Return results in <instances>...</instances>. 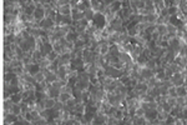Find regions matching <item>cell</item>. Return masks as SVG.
I'll return each mask as SVG.
<instances>
[{
  "label": "cell",
  "instance_id": "1",
  "mask_svg": "<svg viewBox=\"0 0 187 125\" xmlns=\"http://www.w3.org/2000/svg\"><path fill=\"white\" fill-rule=\"evenodd\" d=\"M72 21H74V20H72L71 14L63 15V14L57 13V15L55 18V24H56V25H71Z\"/></svg>",
  "mask_w": 187,
  "mask_h": 125
},
{
  "label": "cell",
  "instance_id": "2",
  "mask_svg": "<svg viewBox=\"0 0 187 125\" xmlns=\"http://www.w3.org/2000/svg\"><path fill=\"white\" fill-rule=\"evenodd\" d=\"M91 24H94V25L98 28V29H104V28L106 26L105 15H102V14H100V13H95Z\"/></svg>",
  "mask_w": 187,
  "mask_h": 125
},
{
  "label": "cell",
  "instance_id": "3",
  "mask_svg": "<svg viewBox=\"0 0 187 125\" xmlns=\"http://www.w3.org/2000/svg\"><path fill=\"white\" fill-rule=\"evenodd\" d=\"M170 79L175 86H180V85L185 84V74L183 73H175Z\"/></svg>",
  "mask_w": 187,
  "mask_h": 125
},
{
  "label": "cell",
  "instance_id": "4",
  "mask_svg": "<svg viewBox=\"0 0 187 125\" xmlns=\"http://www.w3.org/2000/svg\"><path fill=\"white\" fill-rule=\"evenodd\" d=\"M55 26H56L55 20L49 19V18H45V19H43L39 24V28L44 29V30H47V29H51V28H55Z\"/></svg>",
  "mask_w": 187,
  "mask_h": 125
},
{
  "label": "cell",
  "instance_id": "5",
  "mask_svg": "<svg viewBox=\"0 0 187 125\" xmlns=\"http://www.w3.org/2000/svg\"><path fill=\"white\" fill-rule=\"evenodd\" d=\"M143 49H145V48H143L142 45L136 44V45H135V48H134V50H132V51H131V54H130V56H131L132 60L136 61V59H137V58L140 56V55L142 54V53H143Z\"/></svg>",
  "mask_w": 187,
  "mask_h": 125
},
{
  "label": "cell",
  "instance_id": "6",
  "mask_svg": "<svg viewBox=\"0 0 187 125\" xmlns=\"http://www.w3.org/2000/svg\"><path fill=\"white\" fill-rule=\"evenodd\" d=\"M138 71H140V75L142 76L145 80H147L150 78H152V76H155V73H154L151 69H148L147 67H141Z\"/></svg>",
  "mask_w": 187,
  "mask_h": 125
},
{
  "label": "cell",
  "instance_id": "7",
  "mask_svg": "<svg viewBox=\"0 0 187 125\" xmlns=\"http://www.w3.org/2000/svg\"><path fill=\"white\" fill-rule=\"evenodd\" d=\"M90 85H91L90 80H81V79H77L76 84H75L74 86L77 88V89H80V90H82V91H85V90H89Z\"/></svg>",
  "mask_w": 187,
  "mask_h": 125
},
{
  "label": "cell",
  "instance_id": "8",
  "mask_svg": "<svg viewBox=\"0 0 187 125\" xmlns=\"http://www.w3.org/2000/svg\"><path fill=\"white\" fill-rule=\"evenodd\" d=\"M17 115H15L14 113H4V124H15L16 123Z\"/></svg>",
  "mask_w": 187,
  "mask_h": 125
},
{
  "label": "cell",
  "instance_id": "9",
  "mask_svg": "<svg viewBox=\"0 0 187 125\" xmlns=\"http://www.w3.org/2000/svg\"><path fill=\"white\" fill-rule=\"evenodd\" d=\"M71 16H72V20H74V21H76V20H81V19H85L84 11L77 10L76 8H72V10H71Z\"/></svg>",
  "mask_w": 187,
  "mask_h": 125
},
{
  "label": "cell",
  "instance_id": "10",
  "mask_svg": "<svg viewBox=\"0 0 187 125\" xmlns=\"http://www.w3.org/2000/svg\"><path fill=\"white\" fill-rule=\"evenodd\" d=\"M34 16H35V19L38 21H41L43 19H45V9L43 7L36 8V10L34 11Z\"/></svg>",
  "mask_w": 187,
  "mask_h": 125
},
{
  "label": "cell",
  "instance_id": "11",
  "mask_svg": "<svg viewBox=\"0 0 187 125\" xmlns=\"http://www.w3.org/2000/svg\"><path fill=\"white\" fill-rule=\"evenodd\" d=\"M145 118L148 120V125H150V120H154V119L157 118V110L156 109H148L145 111Z\"/></svg>",
  "mask_w": 187,
  "mask_h": 125
},
{
  "label": "cell",
  "instance_id": "12",
  "mask_svg": "<svg viewBox=\"0 0 187 125\" xmlns=\"http://www.w3.org/2000/svg\"><path fill=\"white\" fill-rule=\"evenodd\" d=\"M46 93H47V95L49 96H51V98H59V95H60V90L59 89H56V88H54L51 84L49 85V88H47V90H46Z\"/></svg>",
  "mask_w": 187,
  "mask_h": 125
},
{
  "label": "cell",
  "instance_id": "13",
  "mask_svg": "<svg viewBox=\"0 0 187 125\" xmlns=\"http://www.w3.org/2000/svg\"><path fill=\"white\" fill-rule=\"evenodd\" d=\"M71 10H72L71 5L70 4H66V5H61V7H59L57 13L63 14V15H69V14H71Z\"/></svg>",
  "mask_w": 187,
  "mask_h": 125
},
{
  "label": "cell",
  "instance_id": "14",
  "mask_svg": "<svg viewBox=\"0 0 187 125\" xmlns=\"http://www.w3.org/2000/svg\"><path fill=\"white\" fill-rule=\"evenodd\" d=\"M108 9H110V11H112V13H115V14H117V11H120L122 9V4L119 1V0H115L110 7H108Z\"/></svg>",
  "mask_w": 187,
  "mask_h": 125
},
{
  "label": "cell",
  "instance_id": "15",
  "mask_svg": "<svg viewBox=\"0 0 187 125\" xmlns=\"http://www.w3.org/2000/svg\"><path fill=\"white\" fill-rule=\"evenodd\" d=\"M13 105H14V102H13V100H11L10 98L4 99V102H3L4 113H9V111H11V108H13Z\"/></svg>",
  "mask_w": 187,
  "mask_h": 125
},
{
  "label": "cell",
  "instance_id": "16",
  "mask_svg": "<svg viewBox=\"0 0 187 125\" xmlns=\"http://www.w3.org/2000/svg\"><path fill=\"white\" fill-rule=\"evenodd\" d=\"M175 61H176L178 65H181L183 69L187 67V56H183V55H181V54H178L177 56H176V59H175Z\"/></svg>",
  "mask_w": 187,
  "mask_h": 125
},
{
  "label": "cell",
  "instance_id": "17",
  "mask_svg": "<svg viewBox=\"0 0 187 125\" xmlns=\"http://www.w3.org/2000/svg\"><path fill=\"white\" fill-rule=\"evenodd\" d=\"M44 103H45V108L46 109H52L54 106H55V103H56V98H46L44 99Z\"/></svg>",
  "mask_w": 187,
  "mask_h": 125
},
{
  "label": "cell",
  "instance_id": "18",
  "mask_svg": "<svg viewBox=\"0 0 187 125\" xmlns=\"http://www.w3.org/2000/svg\"><path fill=\"white\" fill-rule=\"evenodd\" d=\"M119 53H120V48L117 44H111L110 45V49H108V54L111 56H119Z\"/></svg>",
  "mask_w": 187,
  "mask_h": 125
},
{
  "label": "cell",
  "instance_id": "19",
  "mask_svg": "<svg viewBox=\"0 0 187 125\" xmlns=\"http://www.w3.org/2000/svg\"><path fill=\"white\" fill-rule=\"evenodd\" d=\"M168 67L171 68V70L173 71V74L175 73H182V71L185 70L182 67H181V65H178L176 61H173V63H171V64H168Z\"/></svg>",
  "mask_w": 187,
  "mask_h": 125
},
{
  "label": "cell",
  "instance_id": "20",
  "mask_svg": "<svg viewBox=\"0 0 187 125\" xmlns=\"http://www.w3.org/2000/svg\"><path fill=\"white\" fill-rule=\"evenodd\" d=\"M166 25H167V33L171 34L172 37H177V30H178L177 26H176V25H172L171 23L166 24Z\"/></svg>",
  "mask_w": 187,
  "mask_h": 125
},
{
  "label": "cell",
  "instance_id": "21",
  "mask_svg": "<svg viewBox=\"0 0 187 125\" xmlns=\"http://www.w3.org/2000/svg\"><path fill=\"white\" fill-rule=\"evenodd\" d=\"M33 125H46L47 124V120L45 118H43L41 115H39L38 118H34V120L31 121Z\"/></svg>",
  "mask_w": 187,
  "mask_h": 125
},
{
  "label": "cell",
  "instance_id": "22",
  "mask_svg": "<svg viewBox=\"0 0 187 125\" xmlns=\"http://www.w3.org/2000/svg\"><path fill=\"white\" fill-rule=\"evenodd\" d=\"M84 15H85V19H86V20H89L90 23H91V21H92V19H94L95 11H94L91 8H89V9H86L85 11H84Z\"/></svg>",
  "mask_w": 187,
  "mask_h": 125
},
{
  "label": "cell",
  "instance_id": "23",
  "mask_svg": "<svg viewBox=\"0 0 187 125\" xmlns=\"http://www.w3.org/2000/svg\"><path fill=\"white\" fill-rule=\"evenodd\" d=\"M10 99L13 100V102H14L15 104H20V103L23 102V94H21V91H20V93H15V94H11Z\"/></svg>",
  "mask_w": 187,
  "mask_h": 125
},
{
  "label": "cell",
  "instance_id": "24",
  "mask_svg": "<svg viewBox=\"0 0 187 125\" xmlns=\"http://www.w3.org/2000/svg\"><path fill=\"white\" fill-rule=\"evenodd\" d=\"M34 76H35V80L38 81V84H39V83H43V81H45V79H46V75H45V73H44L43 70L38 71V73H36Z\"/></svg>",
  "mask_w": 187,
  "mask_h": 125
},
{
  "label": "cell",
  "instance_id": "25",
  "mask_svg": "<svg viewBox=\"0 0 187 125\" xmlns=\"http://www.w3.org/2000/svg\"><path fill=\"white\" fill-rule=\"evenodd\" d=\"M106 124L107 125H119V124H121V121H120L119 119H116L114 115H107Z\"/></svg>",
  "mask_w": 187,
  "mask_h": 125
},
{
  "label": "cell",
  "instance_id": "26",
  "mask_svg": "<svg viewBox=\"0 0 187 125\" xmlns=\"http://www.w3.org/2000/svg\"><path fill=\"white\" fill-rule=\"evenodd\" d=\"M90 3H91V9L95 11V13H98L100 7H101V0H90Z\"/></svg>",
  "mask_w": 187,
  "mask_h": 125
},
{
  "label": "cell",
  "instance_id": "27",
  "mask_svg": "<svg viewBox=\"0 0 187 125\" xmlns=\"http://www.w3.org/2000/svg\"><path fill=\"white\" fill-rule=\"evenodd\" d=\"M156 65H157V63H156V58H150V59H147L146 65H145V67H147L148 69L154 70L156 68Z\"/></svg>",
  "mask_w": 187,
  "mask_h": 125
},
{
  "label": "cell",
  "instance_id": "28",
  "mask_svg": "<svg viewBox=\"0 0 187 125\" xmlns=\"http://www.w3.org/2000/svg\"><path fill=\"white\" fill-rule=\"evenodd\" d=\"M72 96H74V95H72V94H69V93H60V95H59V100H61V102L63 103H66V102H68V100L69 99H71Z\"/></svg>",
  "mask_w": 187,
  "mask_h": 125
},
{
  "label": "cell",
  "instance_id": "29",
  "mask_svg": "<svg viewBox=\"0 0 187 125\" xmlns=\"http://www.w3.org/2000/svg\"><path fill=\"white\" fill-rule=\"evenodd\" d=\"M176 90H177V96H186L187 98V90H186L185 85L176 86Z\"/></svg>",
  "mask_w": 187,
  "mask_h": 125
},
{
  "label": "cell",
  "instance_id": "30",
  "mask_svg": "<svg viewBox=\"0 0 187 125\" xmlns=\"http://www.w3.org/2000/svg\"><path fill=\"white\" fill-rule=\"evenodd\" d=\"M157 31H159V34L161 35V37L166 35L167 34V25L166 24H160V25H157Z\"/></svg>",
  "mask_w": 187,
  "mask_h": 125
},
{
  "label": "cell",
  "instance_id": "31",
  "mask_svg": "<svg viewBox=\"0 0 187 125\" xmlns=\"http://www.w3.org/2000/svg\"><path fill=\"white\" fill-rule=\"evenodd\" d=\"M65 39L68 40V41H71V43H74V41L77 39V33H76V31H70V33L65 37Z\"/></svg>",
  "mask_w": 187,
  "mask_h": 125
},
{
  "label": "cell",
  "instance_id": "32",
  "mask_svg": "<svg viewBox=\"0 0 187 125\" xmlns=\"http://www.w3.org/2000/svg\"><path fill=\"white\" fill-rule=\"evenodd\" d=\"M59 55H60V54H59V53H57V51H55V50H52V51H50V53H49V54H47V56H46V58H47V59H49V60H50V61L52 63V61H55V60H56V59L59 58Z\"/></svg>",
  "mask_w": 187,
  "mask_h": 125
},
{
  "label": "cell",
  "instance_id": "33",
  "mask_svg": "<svg viewBox=\"0 0 187 125\" xmlns=\"http://www.w3.org/2000/svg\"><path fill=\"white\" fill-rule=\"evenodd\" d=\"M41 58H43V54H41V51H40L39 49H35V50L33 51V59H34V61L38 63Z\"/></svg>",
  "mask_w": 187,
  "mask_h": 125
},
{
  "label": "cell",
  "instance_id": "34",
  "mask_svg": "<svg viewBox=\"0 0 187 125\" xmlns=\"http://www.w3.org/2000/svg\"><path fill=\"white\" fill-rule=\"evenodd\" d=\"M16 76L17 75L14 73H5L4 74V83H10L14 78H16Z\"/></svg>",
  "mask_w": 187,
  "mask_h": 125
},
{
  "label": "cell",
  "instance_id": "35",
  "mask_svg": "<svg viewBox=\"0 0 187 125\" xmlns=\"http://www.w3.org/2000/svg\"><path fill=\"white\" fill-rule=\"evenodd\" d=\"M11 113H14L15 115L21 114V106H20V104H15V103H14L13 108H11Z\"/></svg>",
  "mask_w": 187,
  "mask_h": 125
},
{
  "label": "cell",
  "instance_id": "36",
  "mask_svg": "<svg viewBox=\"0 0 187 125\" xmlns=\"http://www.w3.org/2000/svg\"><path fill=\"white\" fill-rule=\"evenodd\" d=\"M170 23L172 24V25H176V26H178L181 23H183V21H181L178 18H177V15H171V18H170Z\"/></svg>",
  "mask_w": 187,
  "mask_h": 125
},
{
  "label": "cell",
  "instance_id": "37",
  "mask_svg": "<svg viewBox=\"0 0 187 125\" xmlns=\"http://www.w3.org/2000/svg\"><path fill=\"white\" fill-rule=\"evenodd\" d=\"M177 105L178 106H186L187 105V98L186 96H177Z\"/></svg>",
  "mask_w": 187,
  "mask_h": 125
},
{
  "label": "cell",
  "instance_id": "38",
  "mask_svg": "<svg viewBox=\"0 0 187 125\" xmlns=\"http://www.w3.org/2000/svg\"><path fill=\"white\" fill-rule=\"evenodd\" d=\"M161 105H162V109H164V111H166V113H168V114H170V113H171V110H172V106H171L170 104H168L167 102L162 103Z\"/></svg>",
  "mask_w": 187,
  "mask_h": 125
},
{
  "label": "cell",
  "instance_id": "39",
  "mask_svg": "<svg viewBox=\"0 0 187 125\" xmlns=\"http://www.w3.org/2000/svg\"><path fill=\"white\" fill-rule=\"evenodd\" d=\"M168 96H175V98L177 96V90H176V86L175 85L168 88Z\"/></svg>",
  "mask_w": 187,
  "mask_h": 125
},
{
  "label": "cell",
  "instance_id": "40",
  "mask_svg": "<svg viewBox=\"0 0 187 125\" xmlns=\"http://www.w3.org/2000/svg\"><path fill=\"white\" fill-rule=\"evenodd\" d=\"M156 76V79L157 80H164L166 78V73H165V70H162V71H159V73H156L155 74Z\"/></svg>",
  "mask_w": 187,
  "mask_h": 125
},
{
  "label": "cell",
  "instance_id": "41",
  "mask_svg": "<svg viewBox=\"0 0 187 125\" xmlns=\"http://www.w3.org/2000/svg\"><path fill=\"white\" fill-rule=\"evenodd\" d=\"M168 14L170 15H176L177 10H178V7H173V5H171V7H168Z\"/></svg>",
  "mask_w": 187,
  "mask_h": 125
},
{
  "label": "cell",
  "instance_id": "42",
  "mask_svg": "<svg viewBox=\"0 0 187 125\" xmlns=\"http://www.w3.org/2000/svg\"><path fill=\"white\" fill-rule=\"evenodd\" d=\"M170 124H175V116L173 115H168L167 119L165 120V125H170Z\"/></svg>",
  "mask_w": 187,
  "mask_h": 125
},
{
  "label": "cell",
  "instance_id": "43",
  "mask_svg": "<svg viewBox=\"0 0 187 125\" xmlns=\"http://www.w3.org/2000/svg\"><path fill=\"white\" fill-rule=\"evenodd\" d=\"M135 115H136V116H145V109H142L141 106H140V108H137Z\"/></svg>",
  "mask_w": 187,
  "mask_h": 125
},
{
  "label": "cell",
  "instance_id": "44",
  "mask_svg": "<svg viewBox=\"0 0 187 125\" xmlns=\"http://www.w3.org/2000/svg\"><path fill=\"white\" fill-rule=\"evenodd\" d=\"M114 1H115V0H101V3H102V4H105L106 7H110V5H111Z\"/></svg>",
  "mask_w": 187,
  "mask_h": 125
},
{
  "label": "cell",
  "instance_id": "45",
  "mask_svg": "<svg viewBox=\"0 0 187 125\" xmlns=\"http://www.w3.org/2000/svg\"><path fill=\"white\" fill-rule=\"evenodd\" d=\"M119 1H120V3H121V4H122L124 1H126V0H119Z\"/></svg>",
  "mask_w": 187,
  "mask_h": 125
},
{
  "label": "cell",
  "instance_id": "46",
  "mask_svg": "<svg viewBox=\"0 0 187 125\" xmlns=\"http://www.w3.org/2000/svg\"><path fill=\"white\" fill-rule=\"evenodd\" d=\"M186 44H187V41H186Z\"/></svg>",
  "mask_w": 187,
  "mask_h": 125
}]
</instances>
